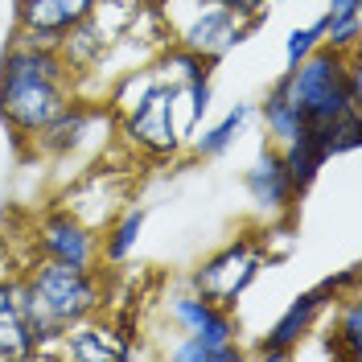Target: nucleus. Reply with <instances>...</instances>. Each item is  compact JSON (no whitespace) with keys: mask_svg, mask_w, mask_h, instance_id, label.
<instances>
[{"mask_svg":"<svg viewBox=\"0 0 362 362\" xmlns=\"http://www.w3.org/2000/svg\"><path fill=\"white\" fill-rule=\"evenodd\" d=\"M103 0H17L13 4V42L62 45L70 29L87 21Z\"/></svg>","mask_w":362,"mask_h":362,"instance_id":"9","label":"nucleus"},{"mask_svg":"<svg viewBox=\"0 0 362 362\" xmlns=\"http://www.w3.org/2000/svg\"><path fill=\"white\" fill-rule=\"evenodd\" d=\"M338 300H341V293L334 288V280H321L313 288L296 293L293 300H288V309L272 321V329L264 334V341H259L251 354L264 358V362H288L296 350L305 346V338L317 329V321L329 313Z\"/></svg>","mask_w":362,"mask_h":362,"instance_id":"7","label":"nucleus"},{"mask_svg":"<svg viewBox=\"0 0 362 362\" xmlns=\"http://www.w3.org/2000/svg\"><path fill=\"white\" fill-rule=\"evenodd\" d=\"M33 255L74 268H99V230L83 223L70 206H54L33 223Z\"/></svg>","mask_w":362,"mask_h":362,"instance_id":"8","label":"nucleus"},{"mask_svg":"<svg viewBox=\"0 0 362 362\" xmlns=\"http://www.w3.org/2000/svg\"><path fill=\"white\" fill-rule=\"evenodd\" d=\"M264 268H268V251H264L259 230H243L230 243H223L218 251H210L206 259H198L189 268V276H185V288L198 296H210V300H218L226 309H235L239 296L259 280Z\"/></svg>","mask_w":362,"mask_h":362,"instance_id":"5","label":"nucleus"},{"mask_svg":"<svg viewBox=\"0 0 362 362\" xmlns=\"http://www.w3.org/2000/svg\"><path fill=\"white\" fill-rule=\"evenodd\" d=\"M153 66H157L160 83H173V87H185V83H194V78H210V70H214L206 58H198L194 49H185V45H177V42L165 45L157 58H153Z\"/></svg>","mask_w":362,"mask_h":362,"instance_id":"21","label":"nucleus"},{"mask_svg":"<svg viewBox=\"0 0 362 362\" xmlns=\"http://www.w3.org/2000/svg\"><path fill=\"white\" fill-rule=\"evenodd\" d=\"M160 354L169 362H239V358H247V350L239 341H206V338H185V334H173V341Z\"/></svg>","mask_w":362,"mask_h":362,"instance_id":"20","label":"nucleus"},{"mask_svg":"<svg viewBox=\"0 0 362 362\" xmlns=\"http://www.w3.org/2000/svg\"><path fill=\"white\" fill-rule=\"evenodd\" d=\"M112 107L107 103H99V99H83V95H74L62 112L54 115L49 124H45L42 132L33 136V157H49V160H66L74 153H83L90 144V128L99 124V119H107Z\"/></svg>","mask_w":362,"mask_h":362,"instance_id":"11","label":"nucleus"},{"mask_svg":"<svg viewBox=\"0 0 362 362\" xmlns=\"http://www.w3.org/2000/svg\"><path fill=\"white\" fill-rule=\"evenodd\" d=\"M243 194H247L251 210L268 223V218H288L296 214V189L288 181V169H284V157L280 148L264 140V148L251 157V165L243 169Z\"/></svg>","mask_w":362,"mask_h":362,"instance_id":"10","label":"nucleus"},{"mask_svg":"<svg viewBox=\"0 0 362 362\" xmlns=\"http://www.w3.org/2000/svg\"><path fill=\"white\" fill-rule=\"evenodd\" d=\"M350 13H362V0H329L325 17H350Z\"/></svg>","mask_w":362,"mask_h":362,"instance_id":"26","label":"nucleus"},{"mask_svg":"<svg viewBox=\"0 0 362 362\" xmlns=\"http://www.w3.org/2000/svg\"><path fill=\"white\" fill-rule=\"evenodd\" d=\"M280 157H284L296 198H305L313 189V181L321 177V169L329 165V128H305L288 144H280Z\"/></svg>","mask_w":362,"mask_h":362,"instance_id":"14","label":"nucleus"},{"mask_svg":"<svg viewBox=\"0 0 362 362\" xmlns=\"http://www.w3.org/2000/svg\"><path fill=\"white\" fill-rule=\"evenodd\" d=\"M334 321H329V354L338 362H362V300L358 293H346L329 309Z\"/></svg>","mask_w":362,"mask_h":362,"instance_id":"18","label":"nucleus"},{"mask_svg":"<svg viewBox=\"0 0 362 362\" xmlns=\"http://www.w3.org/2000/svg\"><path fill=\"white\" fill-rule=\"evenodd\" d=\"M210 103H214V87H210V78H194V83L177 87V128H181L185 140L198 132V124L206 119Z\"/></svg>","mask_w":362,"mask_h":362,"instance_id":"22","label":"nucleus"},{"mask_svg":"<svg viewBox=\"0 0 362 362\" xmlns=\"http://www.w3.org/2000/svg\"><path fill=\"white\" fill-rule=\"evenodd\" d=\"M78 95V78L58 45L8 42L0 54V124L17 148H29L54 115Z\"/></svg>","mask_w":362,"mask_h":362,"instance_id":"1","label":"nucleus"},{"mask_svg":"<svg viewBox=\"0 0 362 362\" xmlns=\"http://www.w3.org/2000/svg\"><path fill=\"white\" fill-rule=\"evenodd\" d=\"M169 37L185 49H194L198 58H206L210 66H218L226 54L235 49V45H243L255 33L243 17H235L230 8H223L218 0H194L189 8H185V17H173L169 13Z\"/></svg>","mask_w":362,"mask_h":362,"instance_id":"6","label":"nucleus"},{"mask_svg":"<svg viewBox=\"0 0 362 362\" xmlns=\"http://www.w3.org/2000/svg\"><path fill=\"white\" fill-rule=\"evenodd\" d=\"M29 300L45 309L58 325H78L87 317H99L107 305V280L99 268H74V264H54V259H33L21 272Z\"/></svg>","mask_w":362,"mask_h":362,"instance_id":"3","label":"nucleus"},{"mask_svg":"<svg viewBox=\"0 0 362 362\" xmlns=\"http://www.w3.org/2000/svg\"><path fill=\"white\" fill-rule=\"evenodd\" d=\"M321 17H325V13H321ZM321 45L341 49V54H354V49H362V13H350V17H325Z\"/></svg>","mask_w":362,"mask_h":362,"instance_id":"23","label":"nucleus"},{"mask_svg":"<svg viewBox=\"0 0 362 362\" xmlns=\"http://www.w3.org/2000/svg\"><path fill=\"white\" fill-rule=\"evenodd\" d=\"M160 317L173 325V334L185 338H206V341H239V317L210 296H198L189 288L169 293L160 305Z\"/></svg>","mask_w":362,"mask_h":362,"instance_id":"12","label":"nucleus"},{"mask_svg":"<svg viewBox=\"0 0 362 362\" xmlns=\"http://www.w3.org/2000/svg\"><path fill=\"white\" fill-rule=\"evenodd\" d=\"M132 354V334H119L112 321H99V317L70 325L62 346H58V358L70 362H128Z\"/></svg>","mask_w":362,"mask_h":362,"instance_id":"13","label":"nucleus"},{"mask_svg":"<svg viewBox=\"0 0 362 362\" xmlns=\"http://www.w3.org/2000/svg\"><path fill=\"white\" fill-rule=\"evenodd\" d=\"M321 33H325V17H317V21L305 25V29L296 25L293 33L284 37V66H296L300 58H309L317 45H321Z\"/></svg>","mask_w":362,"mask_h":362,"instance_id":"24","label":"nucleus"},{"mask_svg":"<svg viewBox=\"0 0 362 362\" xmlns=\"http://www.w3.org/2000/svg\"><path fill=\"white\" fill-rule=\"evenodd\" d=\"M272 83H280L284 95L296 103L305 128H329L346 112H362V103L350 95V54L317 45L296 66H284Z\"/></svg>","mask_w":362,"mask_h":362,"instance_id":"2","label":"nucleus"},{"mask_svg":"<svg viewBox=\"0 0 362 362\" xmlns=\"http://www.w3.org/2000/svg\"><path fill=\"white\" fill-rule=\"evenodd\" d=\"M251 115H255V103H235L230 112H223L214 124H206L202 132H194L185 140V153L194 160H218L239 140V132L251 124Z\"/></svg>","mask_w":362,"mask_h":362,"instance_id":"16","label":"nucleus"},{"mask_svg":"<svg viewBox=\"0 0 362 362\" xmlns=\"http://www.w3.org/2000/svg\"><path fill=\"white\" fill-rule=\"evenodd\" d=\"M218 4H223V8H230L235 17H243L251 29H259V25L272 17V4H268V0H218Z\"/></svg>","mask_w":362,"mask_h":362,"instance_id":"25","label":"nucleus"},{"mask_svg":"<svg viewBox=\"0 0 362 362\" xmlns=\"http://www.w3.org/2000/svg\"><path fill=\"white\" fill-rule=\"evenodd\" d=\"M112 42H115V29H103V4H99L87 21H78L66 37H62L58 49H62L66 66L74 70V78H83L87 70H95L103 58H107Z\"/></svg>","mask_w":362,"mask_h":362,"instance_id":"15","label":"nucleus"},{"mask_svg":"<svg viewBox=\"0 0 362 362\" xmlns=\"http://www.w3.org/2000/svg\"><path fill=\"white\" fill-rule=\"evenodd\" d=\"M144 223H148V206H124L112 223H107V230L99 235V259H103L107 268L128 264V255L140 247Z\"/></svg>","mask_w":362,"mask_h":362,"instance_id":"17","label":"nucleus"},{"mask_svg":"<svg viewBox=\"0 0 362 362\" xmlns=\"http://www.w3.org/2000/svg\"><path fill=\"white\" fill-rule=\"evenodd\" d=\"M255 115L264 119V136H268L276 148H280V144H288L293 136L305 132V119H300L296 103L284 95V87H280V83H272V87L264 90V99L255 103Z\"/></svg>","mask_w":362,"mask_h":362,"instance_id":"19","label":"nucleus"},{"mask_svg":"<svg viewBox=\"0 0 362 362\" xmlns=\"http://www.w3.org/2000/svg\"><path fill=\"white\" fill-rule=\"evenodd\" d=\"M115 136L140 160L165 165V160L181 157L185 136L177 128V87L173 83H153L128 112L115 115Z\"/></svg>","mask_w":362,"mask_h":362,"instance_id":"4","label":"nucleus"}]
</instances>
